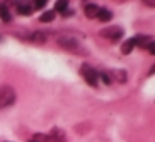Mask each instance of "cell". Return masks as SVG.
I'll use <instances>...</instances> for the list:
<instances>
[{"instance_id": "obj_6", "label": "cell", "mask_w": 155, "mask_h": 142, "mask_svg": "<svg viewBox=\"0 0 155 142\" xmlns=\"http://www.w3.org/2000/svg\"><path fill=\"white\" fill-rule=\"evenodd\" d=\"M58 45H62L64 49H75V47H77V40H75V39L60 37V39H58Z\"/></svg>"}, {"instance_id": "obj_19", "label": "cell", "mask_w": 155, "mask_h": 142, "mask_svg": "<svg viewBox=\"0 0 155 142\" xmlns=\"http://www.w3.org/2000/svg\"><path fill=\"white\" fill-rule=\"evenodd\" d=\"M143 2L148 5V7H155V0H143Z\"/></svg>"}, {"instance_id": "obj_7", "label": "cell", "mask_w": 155, "mask_h": 142, "mask_svg": "<svg viewBox=\"0 0 155 142\" xmlns=\"http://www.w3.org/2000/svg\"><path fill=\"white\" fill-rule=\"evenodd\" d=\"M97 19H98L100 22H110V20H112V12L108 10V8H100Z\"/></svg>"}, {"instance_id": "obj_5", "label": "cell", "mask_w": 155, "mask_h": 142, "mask_svg": "<svg viewBox=\"0 0 155 142\" xmlns=\"http://www.w3.org/2000/svg\"><path fill=\"white\" fill-rule=\"evenodd\" d=\"M98 12H100V7L95 4H88L87 7H85V15H87L88 19H95L98 15Z\"/></svg>"}, {"instance_id": "obj_9", "label": "cell", "mask_w": 155, "mask_h": 142, "mask_svg": "<svg viewBox=\"0 0 155 142\" xmlns=\"http://www.w3.org/2000/svg\"><path fill=\"white\" fill-rule=\"evenodd\" d=\"M48 142H64V132L55 129V130L48 135Z\"/></svg>"}, {"instance_id": "obj_12", "label": "cell", "mask_w": 155, "mask_h": 142, "mask_svg": "<svg viewBox=\"0 0 155 142\" xmlns=\"http://www.w3.org/2000/svg\"><path fill=\"white\" fill-rule=\"evenodd\" d=\"M67 7H68V0H57V2H55V10L57 12H65Z\"/></svg>"}, {"instance_id": "obj_1", "label": "cell", "mask_w": 155, "mask_h": 142, "mask_svg": "<svg viewBox=\"0 0 155 142\" xmlns=\"http://www.w3.org/2000/svg\"><path fill=\"white\" fill-rule=\"evenodd\" d=\"M14 100H15L14 89L8 87V85H0V109L12 105V104H14Z\"/></svg>"}, {"instance_id": "obj_20", "label": "cell", "mask_w": 155, "mask_h": 142, "mask_svg": "<svg viewBox=\"0 0 155 142\" xmlns=\"http://www.w3.org/2000/svg\"><path fill=\"white\" fill-rule=\"evenodd\" d=\"M28 142H35V140H28Z\"/></svg>"}, {"instance_id": "obj_18", "label": "cell", "mask_w": 155, "mask_h": 142, "mask_svg": "<svg viewBox=\"0 0 155 142\" xmlns=\"http://www.w3.org/2000/svg\"><path fill=\"white\" fill-rule=\"evenodd\" d=\"M147 49H148V52H150V54H152V55H153V54H155V44H153V42H152V44H150V45H148V47H147Z\"/></svg>"}, {"instance_id": "obj_13", "label": "cell", "mask_w": 155, "mask_h": 142, "mask_svg": "<svg viewBox=\"0 0 155 142\" xmlns=\"http://www.w3.org/2000/svg\"><path fill=\"white\" fill-rule=\"evenodd\" d=\"M17 12L20 15H30L32 14V7H28V5H25V4H18L17 5Z\"/></svg>"}, {"instance_id": "obj_16", "label": "cell", "mask_w": 155, "mask_h": 142, "mask_svg": "<svg viewBox=\"0 0 155 142\" xmlns=\"http://www.w3.org/2000/svg\"><path fill=\"white\" fill-rule=\"evenodd\" d=\"M32 40H34V42H38V44H42V42L45 40V35L40 34V32H35V34L32 35Z\"/></svg>"}, {"instance_id": "obj_3", "label": "cell", "mask_w": 155, "mask_h": 142, "mask_svg": "<svg viewBox=\"0 0 155 142\" xmlns=\"http://www.w3.org/2000/svg\"><path fill=\"white\" fill-rule=\"evenodd\" d=\"M100 35L102 37L110 39V40H118V39L124 35V30H122L120 27H107V29H104V30L100 32Z\"/></svg>"}, {"instance_id": "obj_2", "label": "cell", "mask_w": 155, "mask_h": 142, "mask_svg": "<svg viewBox=\"0 0 155 142\" xmlns=\"http://www.w3.org/2000/svg\"><path fill=\"white\" fill-rule=\"evenodd\" d=\"M80 74H82V77L85 79V82H87L88 85H92V87H97V85H98V77H97V72H95L92 67H88L87 64H84V65H82Z\"/></svg>"}, {"instance_id": "obj_8", "label": "cell", "mask_w": 155, "mask_h": 142, "mask_svg": "<svg viewBox=\"0 0 155 142\" xmlns=\"http://www.w3.org/2000/svg\"><path fill=\"white\" fill-rule=\"evenodd\" d=\"M0 19H2L4 22H10V19H12L8 7H7V5H4V4H0Z\"/></svg>"}, {"instance_id": "obj_10", "label": "cell", "mask_w": 155, "mask_h": 142, "mask_svg": "<svg viewBox=\"0 0 155 142\" xmlns=\"http://www.w3.org/2000/svg\"><path fill=\"white\" fill-rule=\"evenodd\" d=\"M134 47H135V45H134V40H132V39H128V40L125 42L124 45H122V54L128 55L132 50H134Z\"/></svg>"}, {"instance_id": "obj_17", "label": "cell", "mask_w": 155, "mask_h": 142, "mask_svg": "<svg viewBox=\"0 0 155 142\" xmlns=\"http://www.w3.org/2000/svg\"><path fill=\"white\" fill-rule=\"evenodd\" d=\"M45 4H47V0H35V2H34V7H35V8H42Z\"/></svg>"}, {"instance_id": "obj_15", "label": "cell", "mask_w": 155, "mask_h": 142, "mask_svg": "<svg viewBox=\"0 0 155 142\" xmlns=\"http://www.w3.org/2000/svg\"><path fill=\"white\" fill-rule=\"evenodd\" d=\"M32 140H35V142H48V135H45V134H35Z\"/></svg>"}, {"instance_id": "obj_11", "label": "cell", "mask_w": 155, "mask_h": 142, "mask_svg": "<svg viewBox=\"0 0 155 142\" xmlns=\"http://www.w3.org/2000/svg\"><path fill=\"white\" fill-rule=\"evenodd\" d=\"M55 19V12L54 10H47V12H44V14L40 15V22H52Z\"/></svg>"}, {"instance_id": "obj_4", "label": "cell", "mask_w": 155, "mask_h": 142, "mask_svg": "<svg viewBox=\"0 0 155 142\" xmlns=\"http://www.w3.org/2000/svg\"><path fill=\"white\" fill-rule=\"evenodd\" d=\"M132 40H134V45H138V47H142V49H147L148 45L153 42V39H152L150 35H137V37H134Z\"/></svg>"}, {"instance_id": "obj_14", "label": "cell", "mask_w": 155, "mask_h": 142, "mask_svg": "<svg viewBox=\"0 0 155 142\" xmlns=\"http://www.w3.org/2000/svg\"><path fill=\"white\" fill-rule=\"evenodd\" d=\"M97 77H98V79H100V80H102V82H104V84H105V85H110V84H112V80H110V77H108V75H107V74H104V72H100V74H97Z\"/></svg>"}]
</instances>
